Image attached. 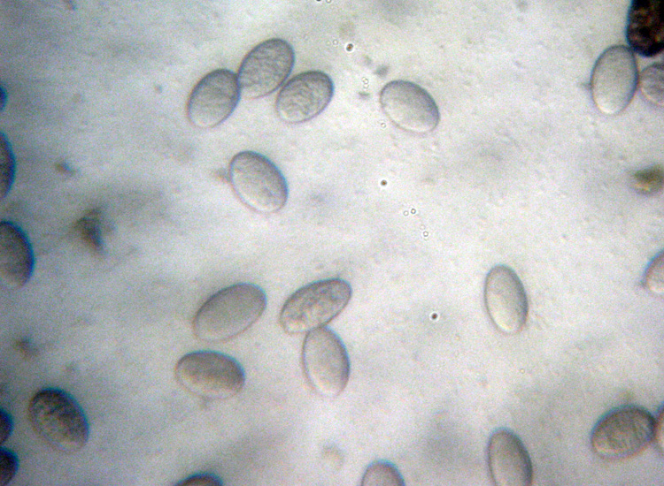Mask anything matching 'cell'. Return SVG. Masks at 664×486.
I'll return each instance as SVG.
<instances>
[{
    "label": "cell",
    "mask_w": 664,
    "mask_h": 486,
    "mask_svg": "<svg viewBox=\"0 0 664 486\" xmlns=\"http://www.w3.org/2000/svg\"><path fill=\"white\" fill-rule=\"evenodd\" d=\"M302 368L312 390L325 399H335L345 389L350 360L339 336L322 327L308 333L301 353Z\"/></svg>",
    "instance_id": "52a82bcc"
},
{
    "label": "cell",
    "mask_w": 664,
    "mask_h": 486,
    "mask_svg": "<svg viewBox=\"0 0 664 486\" xmlns=\"http://www.w3.org/2000/svg\"><path fill=\"white\" fill-rule=\"evenodd\" d=\"M663 73L662 63H655L643 71L639 80L642 94L657 106L663 104Z\"/></svg>",
    "instance_id": "ac0fdd59"
},
{
    "label": "cell",
    "mask_w": 664,
    "mask_h": 486,
    "mask_svg": "<svg viewBox=\"0 0 664 486\" xmlns=\"http://www.w3.org/2000/svg\"><path fill=\"white\" fill-rule=\"evenodd\" d=\"M351 294L350 284L336 277L304 285L283 304L279 315L280 325L290 335L325 327L345 308Z\"/></svg>",
    "instance_id": "277c9868"
},
{
    "label": "cell",
    "mask_w": 664,
    "mask_h": 486,
    "mask_svg": "<svg viewBox=\"0 0 664 486\" xmlns=\"http://www.w3.org/2000/svg\"><path fill=\"white\" fill-rule=\"evenodd\" d=\"M177 382L189 392L205 399L223 400L238 394L245 383V373L233 357L214 351H196L176 363Z\"/></svg>",
    "instance_id": "8992f818"
},
{
    "label": "cell",
    "mask_w": 664,
    "mask_h": 486,
    "mask_svg": "<svg viewBox=\"0 0 664 486\" xmlns=\"http://www.w3.org/2000/svg\"><path fill=\"white\" fill-rule=\"evenodd\" d=\"M645 288L656 296L664 293L663 253L657 254L649 264L644 277Z\"/></svg>",
    "instance_id": "44dd1931"
},
{
    "label": "cell",
    "mask_w": 664,
    "mask_h": 486,
    "mask_svg": "<svg viewBox=\"0 0 664 486\" xmlns=\"http://www.w3.org/2000/svg\"><path fill=\"white\" fill-rule=\"evenodd\" d=\"M294 63L293 48L285 40L272 38L259 43L239 67L241 95L250 100L270 95L286 80Z\"/></svg>",
    "instance_id": "9c48e42d"
},
{
    "label": "cell",
    "mask_w": 664,
    "mask_h": 486,
    "mask_svg": "<svg viewBox=\"0 0 664 486\" xmlns=\"http://www.w3.org/2000/svg\"><path fill=\"white\" fill-rule=\"evenodd\" d=\"M35 255L31 243L16 224L3 220L0 224L1 277L11 285L21 287L31 278Z\"/></svg>",
    "instance_id": "2e32d148"
},
{
    "label": "cell",
    "mask_w": 664,
    "mask_h": 486,
    "mask_svg": "<svg viewBox=\"0 0 664 486\" xmlns=\"http://www.w3.org/2000/svg\"><path fill=\"white\" fill-rule=\"evenodd\" d=\"M19 468L17 455L10 449H0V485L5 486L14 478Z\"/></svg>",
    "instance_id": "603a6c76"
},
{
    "label": "cell",
    "mask_w": 664,
    "mask_h": 486,
    "mask_svg": "<svg viewBox=\"0 0 664 486\" xmlns=\"http://www.w3.org/2000/svg\"><path fill=\"white\" fill-rule=\"evenodd\" d=\"M487 314L496 329L515 335L524 328L529 303L524 286L508 266L496 265L488 272L483 289Z\"/></svg>",
    "instance_id": "8fae6325"
},
{
    "label": "cell",
    "mask_w": 664,
    "mask_h": 486,
    "mask_svg": "<svg viewBox=\"0 0 664 486\" xmlns=\"http://www.w3.org/2000/svg\"><path fill=\"white\" fill-rule=\"evenodd\" d=\"M334 95L331 78L320 71H308L291 78L280 90L275 110L286 124L309 121L321 113Z\"/></svg>",
    "instance_id": "4fadbf2b"
},
{
    "label": "cell",
    "mask_w": 664,
    "mask_h": 486,
    "mask_svg": "<svg viewBox=\"0 0 664 486\" xmlns=\"http://www.w3.org/2000/svg\"><path fill=\"white\" fill-rule=\"evenodd\" d=\"M13 429L12 416L1 408L0 411V443L1 445L8 440Z\"/></svg>",
    "instance_id": "d4e9b609"
},
{
    "label": "cell",
    "mask_w": 664,
    "mask_h": 486,
    "mask_svg": "<svg viewBox=\"0 0 664 486\" xmlns=\"http://www.w3.org/2000/svg\"><path fill=\"white\" fill-rule=\"evenodd\" d=\"M221 479L211 473H199L188 476L180 481L177 485L184 486H216L221 485Z\"/></svg>",
    "instance_id": "cb8c5ba5"
},
{
    "label": "cell",
    "mask_w": 664,
    "mask_h": 486,
    "mask_svg": "<svg viewBox=\"0 0 664 486\" xmlns=\"http://www.w3.org/2000/svg\"><path fill=\"white\" fill-rule=\"evenodd\" d=\"M266 307L263 289L251 283H237L208 298L197 311L192 330L206 343L230 340L251 328Z\"/></svg>",
    "instance_id": "6da1fadb"
},
{
    "label": "cell",
    "mask_w": 664,
    "mask_h": 486,
    "mask_svg": "<svg viewBox=\"0 0 664 486\" xmlns=\"http://www.w3.org/2000/svg\"><path fill=\"white\" fill-rule=\"evenodd\" d=\"M487 460L495 485L528 486L532 483L533 467L529 454L513 431L498 429L491 434Z\"/></svg>",
    "instance_id": "5bb4252c"
},
{
    "label": "cell",
    "mask_w": 664,
    "mask_h": 486,
    "mask_svg": "<svg viewBox=\"0 0 664 486\" xmlns=\"http://www.w3.org/2000/svg\"><path fill=\"white\" fill-rule=\"evenodd\" d=\"M658 447V449L660 450V452L662 453L663 451V411L660 410L659 415L655 419V427H654V435H653V441Z\"/></svg>",
    "instance_id": "484cf974"
},
{
    "label": "cell",
    "mask_w": 664,
    "mask_h": 486,
    "mask_svg": "<svg viewBox=\"0 0 664 486\" xmlns=\"http://www.w3.org/2000/svg\"><path fill=\"white\" fill-rule=\"evenodd\" d=\"M27 416L36 436L50 448L65 453L82 449L89 437L88 418L68 392L48 387L31 398Z\"/></svg>",
    "instance_id": "7a4b0ae2"
},
{
    "label": "cell",
    "mask_w": 664,
    "mask_h": 486,
    "mask_svg": "<svg viewBox=\"0 0 664 486\" xmlns=\"http://www.w3.org/2000/svg\"><path fill=\"white\" fill-rule=\"evenodd\" d=\"M75 229L90 249L97 254L103 252L99 220L93 212L81 218L77 222Z\"/></svg>",
    "instance_id": "ffe728a7"
},
{
    "label": "cell",
    "mask_w": 664,
    "mask_h": 486,
    "mask_svg": "<svg viewBox=\"0 0 664 486\" xmlns=\"http://www.w3.org/2000/svg\"><path fill=\"white\" fill-rule=\"evenodd\" d=\"M361 484L366 486H400L404 480L398 468L388 461H374L366 469Z\"/></svg>",
    "instance_id": "e0dca14e"
},
{
    "label": "cell",
    "mask_w": 664,
    "mask_h": 486,
    "mask_svg": "<svg viewBox=\"0 0 664 486\" xmlns=\"http://www.w3.org/2000/svg\"><path fill=\"white\" fill-rule=\"evenodd\" d=\"M625 34L629 45L638 55L652 57L661 53L664 49V1H632Z\"/></svg>",
    "instance_id": "9a60e30c"
},
{
    "label": "cell",
    "mask_w": 664,
    "mask_h": 486,
    "mask_svg": "<svg viewBox=\"0 0 664 486\" xmlns=\"http://www.w3.org/2000/svg\"><path fill=\"white\" fill-rule=\"evenodd\" d=\"M663 168L655 165L636 171L631 177L633 188L642 194L659 193L663 187Z\"/></svg>",
    "instance_id": "d6986e66"
},
{
    "label": "cell",
    "mask_w": 664,
    "mask_h": 486,
    "mask_svg": "<svg viewBox=\"0 0 664 486\" xmlns=\"http://www.w3.org/2000/svg\"><path fill=\"white\" fill-rule=\"evenodd\" d=\"M240 95L237 76L225 68L214 70L192 89L186 107L188 119L197 128H213L233 113Z\"/></svg>",
    "instance_id": "7c38bea8"
},
{
    "label": "cell",
    "mask_w": 664,
    "mask_h": 486,
    "mask_svg": "<svg viewBox=\"0 0 664 486\" xmlns=\"http://www.w3.org/2000/svg\"><path fill=\"white\" fill-rule=\"evenodd\" d=\"M228 181L237 198L260 214H273L286 204L287 181L269 158L255 151L237 153L228 165Z\"/></svg>",
    "instance_id": "3957f363"
},
{
    "label": "cell",
    "mask_w": 664,
    "mask_h": 486,
    "mask_svg": "<svg viewBox=\"0 0 664 486\" xmlns=\"http://www.w3.org/2000/svg\"><path fill=\"white\" fill-rule=\"evenodd\" d=\"M14 174V159L11 151V147L4 142L2 138L1 144V193L2 197L8 194Z\"/></svg>",
    "instance_id": "7402d4cb"
},
{
    "label": "cell",
    "mask_w": 664,
    "mask_h": 486,
    "mask_svg": "<svg viewBox=\"0 0 664 486\" xmlns=\"http://www.w3.org/2000/svg\"><path fill=\"white\" fill-rule=\"evenodd\" d=\"M655 419L645 408L626 405L606 414L591 435L593 452L607 461H622L642 453L653 441Z\"/></svg>",
    "instance_id": "5b68a950"
},
{
    "label": "cell",
    "mask_w": 664,
    "mask_h": 486,
    "mask_svg": "<svg viewBox=\"0 0 664 486\" xmlns=\"http://www.w3.org/2000/svg\"><path fill=\"white\" fill-rule=\"evenodd\" d=\"M379 101L387 118L405 132L429 133L440 121L439 110L433 97L412 81H390L382 88Z\"/></svg>",
    "instance_id": "30bf717a"
},
{
    "label": "cell",
    "mask_w": 664,
    "mask_h": 486,
    "mask_svg": "<svg viewBox=\"0 0 664 486\" xmlns=\"http://www.w3.org/2000/svg\"><path fill=\"white\" fill-rule=\"evenodd\" d=\"M637 83V64L633 52L623 45H614L597 59L590 89L597 108L606 115L616 116L632 100Z\"/></svg>",
    "instance_id": "ba28073f"
}]
</instances>
